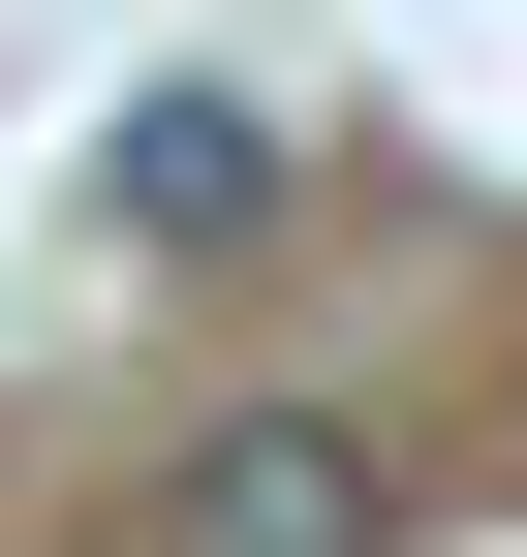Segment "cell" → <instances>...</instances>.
I'll return each instance as SVG.
<instances>
[{
	"label": "cell",
	"mask_w": 527,
	"mask_h": 557,
	"mask_svg": "<svg viewBox=\"0 0 527 557\" xmlns=\"http://www.w3.org/2000/svg\"><path fill=\"white\" fill-rule=\"evenodd\" d=\"M156 557H404V496H372L342 403H248V434H186V465H156Z\"/></svg>",
	"instance_id": "obj_1"
},
{
	"label": "cell",
	"mask_w": 527,
	"mask_h": 557,
	"mask_svg": "<svg viewBox=\"0 0 527 557\" xmlns=\"http://www.w3.org/2000/svg\"><path fill=\"white\" fill-rule=\"evenodd\" d=\"M94 218L124 248H248V218H280V124H248V94H124L94 124Z\"/></svg>",
	"instance_id": "obj_2"
}]
</instances>
